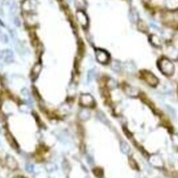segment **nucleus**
I'll return each instance as SVG.
<instances>
[{"label": "nucleus", "instance_id": "nucleus-25", "mask_svg": "<svg viewBox=\"0 0 178 178\" xmlns=\"http://www.w3.org/2000/svg\"><path fill=\"white\" fill-rule=\"evenodd\" d=\"M46 168L49 172H53V171H55L56 170V166L54 163H48L46 165Z\"/></svg>", "mask_w": 178, "mask_h": 178}, {"label": "nucleus", "instance_id": "nucleus-28", "mask_svg": "<svg viewBox=\"0 0 178 178\" xmlns=\"http://www.w3.org/2000/svg\"><path fill=\"white\" fill-rule=\"evenodd\" d=\"M22 94L25 97H29V92H28V90L26 88H23L22 90Z\"/></svg>", "mask_w": 178, "mask_h": 178}, {"label": "nucleus", "instance_id": "nucleus-15", "mask_svg": "<svg viewBox=\"0 0 178 178\" xmlns=\"http://www.w3.org/2000/svg\"><path fill=\"white\" fill-rule=\"evenodd\" d=\"M41 70V65L40 64H37L31 70V76L33 77V79H37Z\"/></svg>", "mask_w": 178, "mask_h": 178}, {"label": "nucleus", "instance_id": "nucleus-12", "mask_svg": "<svg viewBox=\"0 0 178 178\" xmlns=\"http://www.w3.org/2000/svg\"><path fill=\"white\" fill-rule=\"evenodd\" d=\"M166 7L170 10H176L178 8V0H166Z\"/></svg>", "mask_w": 178, "mask_h": 178}, {"label": "nucleus", "instance_id": "nucleus-9", "mask_svg": "<svg viewBox=\"0 0 178 178\" xmlns=\"http://www.w3.org/2000/svg\"><path fill=\"white\" fill-rule=\"evenodd\" d=\"M166 54L173 60H177L178 58V50L174 46H168L166 48Z\"/></svg>", "mask_w": 178, "mask_h": 178}, {"label": "nucleus", "instance_id": "nucleus-11", "mask_svg": "<svg viewBox=\"0 0 178 178\" xmlns=\"http://www.w3.org/2000/svg\"><path fill=\"white\" fill-rule=\"evenodd\" d=\"M91 116V113L87 109H83L81 110L79 114V117L82 120H87Z\"/></svg>", "mask_w": 178, "mask_h": 178}, {"label": "nucleus", "instance_id": "nucleus-32", "mask_svg": "<svg viewBox=\"0 0 178 178\" xmlns=\"http://www.w3.org/2000/svg\"><path fill=\"white\" fill-rule=\"evenodd\" d=\"M2 33H3V32H2V31H1V28H0V35H1Z\"/></svg>", "mask_w": 178, "mask_h": 178}, {"label": "nucleus", "instance_id": "nucleus-33", "mask_svg": "<svg viewBox=\"0 0 178 178\" xmlns=\"http://www.w3.org/2000/svg\"><path fill=\"white\" fill-rule=\"evenodd\" d=\"M18 178H22V177H18Z\"/></svg>", "mask_w": 178, "mask_h": 178}, {"label": "nucleus", "instance_id": "nucleus-14", "mask_svg": "<svg viewBox=\"0 0 178 178\" xmlns=\"http://www.w3.org/2000/svg\"><path fill=\"white\" fill-rule=\"evenodd\" d=\"M150 41L154 46H161L162 43L160 37L158 36H157V35H152L150 37Z\"/></svg>", "mask_w": 178, "mask_h": 178}, {"label": "nucleus", "instance_id": "nucleus-5", "mask_svg": "<svg viewBox=\"0 0 178 178\" xmlns=\"http://www.w3.org/2000/svg\"><path fill=\"white\" fill-rule=\"evenodd\" d=\"M76 18L78 22H79V24L83 26V27H87L88 25V18L87 16L86 15V13L82 11V10H79L78 12H76Z\"/></svg>", "mask_w": 178, "mask_h": 178}, {"label": "nucleus", "instance_id": "nucleus-7", "mask_svg": "<svg viewBox=\"0 0 178 178\" xmlns=\"http://www.w3.org/2000/svg\"><path fill=\"white\" fill-rule=\"evenodd\" d=\"M125 93H126L128 96L131 97H138V96L139 95V90L137 87L133 86H129V85L125 87Z\"/></svg>", "mask_w": 178, "mask_h": 178}, {"label": "nucleus", "instance_id": "nucleus-17", "mask_svg": "<svg viewBox=\"0 0 178 178\" xmlns=\"http://www.w3.org/2000/svg\"><path fill=\"white\" fill-rule=\"evenodd\" d=\"M97 118L101 122H102L103 124H105V125H109V124H110L108 119L105 116L104 113L102 112V111H98V112L97 113Z\"/></svg>", "mask_w": 178, "mask_h": 178}, {"label": "nucleus", "instance_id": "nucleus-2", "mask_svg": "<svg viewBox=\"0 0 178 178\" xmlns=\"http://www.w3.org/2000/svg\"><path fill=\"white\" fill-rule=\"evenodd\" d=\"M79 102L80 104L82 105L83 106H85V107H91L95 104V101H94L93 97L91 94H88V93L82 94L80 96Z\"/></svg>", "mask_w": 178, "mask_h": 178}, {"label": "nucleus", "instance_id": "nucleus-22", "mask_svg": "<svg viewBox=\"0 0 178 178\" xmlns=\"http://www.w3.org/2000/svg\"><path fill=\"white\" fill-rule=\"evenodd\" d=\"M7 141L9 142V143L12 145V147L13 148H18V146H17V143H16V141L14 140V139H13L12 137L9 136V135H7Z\"/></svg>", "mask_w": 178, "mask_h": 178}, {"label": "nucleus", "instance_id": "nucleus-31", "mask_svg": "<svg viewBox=\"0 0 178 178\" xmlns=\"http://www.w3.org/2000/svg\"><path fill=\"white\" fill-rule=\"evenodd\" d=\"M2 56H3V52H1V51H0V59L2 58Z\"/></svg>", "mask_w": 178, "mask_h": 178}, {"label": "nucleus", "instance_id": "nucleus-8", "mask_svg": "<svg viewBox=\"0 0 178 178\" xmlns=\"http://www.w3.org/2000/svg\"><path fill=\"white\" fill-rule=\"evenodd\" d=\"M3 57L6 63H12L14 60V55L11 49H6L3 51Z\"/></svg>", "mask_w": 178, "mask_h": 178}, {"label": "nucleus", "instance_id": "nucleus-4", "mask_svg": "<svg viewBox=\"0 0 178 178\" xmlns=\"http://www.w3.org/2000/svg\"><path fill=\"white\" fill-rule=\"evenodd\" d=\"M143 75L144 80L147 82L150 86L155 87L158 84V78L154 74H152L151 72H143Z\"/></svg>", "mask_w": 178, "mask_h": 178}, {"label": "nucleus", "instance_id": "nucleus-26", "mask_svg": "<svg viewBox=\"0 0 178 178\" xmlns=\"http://www.w3.org/2000/svg\"><path fill=\"white\" fill-rule=\"evenodd\" d=\"M172 140L173 144L176 146V147H178V135H173L172 137Z\"/></svg>", "mask_w": 178, "mask_h": 178}, {"label": "nucleus", "instance_id": "nucleus-1", "mask_svg": "<svg viewBox=\"0 0 178 178\" xmlns=\"http://www.w3.org/2000/svg\"><path fill=\"white\" fill-rule=\"evenodd\" d=\"M158 68L162 74L167 76L172 75L175 71L174 64L170 60L166 58H162V60H160V61L158 62Z\"/></svg>", "mask_w": 178, "mask_h": 178}, {"label": "nucleus", "instance_id": "nucleus-16", "mask_svg": "<svg viewBox=\"0 0 178 178\" xmlns=\"http://www.w3.org/2000/svg\"><path fill=\"white\" fill-rule=\"evenodd\" d=\"M120 150L124 154H128L130 151V148H129V144L125 141H121L120 143Z\"/></svg>", "mask_w": 178, "mask_h": 178}, {"label": "nucleus", "instance_id": "nucleus-20", "mask_svg": "<svg viewBox=\"0 0 178 178\" xmlns=\"http://www.w3.org/2000/svg\"><path fill=\"white\" fill-rule=\"evenodd\" d=\"M107 87L110 89H115V88H116L117 87V82L115 79H111L108 80V82H107Z\"/></svg>", "mask_w": 178, "mask_h": 178}, {"label": "nucleus", "instance_id": "nucleus-3", "mask_svg": "<svg viewBox=\"0 0 178 178\" xmlns=\"http://www.w3.org/2000/svg\"><path fill=\"white\" fill-rule=\"evenodd\" d=\"M95 55H96V59L97 60L102 64H105L106 63H108L109 60H110V55L109 54L104 50V49H97L96 50L95 52Z\"/></svg>", "mask_w": 178, "mask_h": 178}, {"label": "nucleus", "instance_id": "nucleus-13", "mask_svg": "<svg viewBox=\"0 0 178 178\" xmlns=\"http://www.w3.org/2000/svg\"><path fill=\"white\" fill-rule=\"evenodd\" d=\"M97 76V72L94 68H92V69H89L88 72H87V83H92L93 80L95 79Z\"/></svg>", "mask_w": 178, "mask_h": 178}, {"label": "nucleus", "instance_id": "nucleus-30", "mask_svg": "<svg viewBox=\"0 0 178 178\" xmlns=\"http://www.w3.org/2000/svg\"><path fill=\"white\" fill-rule=\"evenodd\" d=\"M26 170L28 171V172H32L33 171V166L32 165H30V164H28V165H26Z\"/></svg>", "mask_w": 178, "mask_h": 178}, {"label": "nucleus", "instance_id": "nucleus-21", "mask_svg": "<svg viewBox=\"0 0 178 178\" xmlns=\"http://www.w3.org/2000/svg\"><path fill=\"white\" fill-rule=\"evenodd\" d=\"M129 18L131 20V22H136L138 21V15L135 11H131L129 12Z\"/></svg>", "mask_w": 178, "mask_h": 178}, {"label": "nucleus", "instance_id": "nucleus-6", "mask_svg": "<svg viewBox=\"0 0 178 178\" xmlns=\"http://www.w3.org/2000/svg\"><path fill=\"white\" fill-rule=\"evenodd\" d=\"M149 162L150 163L154 166L157 167H162L163 166V160L161 158L158 154H154L149 158Z\"/></svg>", "mask_w": 178, "mask_h": 178}, {"label": "nucleus", "instance_id": "nucleus-24", "mask_svg": "<svg viewBox=\"0 0 178 178\" xmlns=\"http://www.w3.org/2000/svg\"><path fill=\"white\" fill-rule=\"evenodd\" d=\"M76 5L79 8H83L85 7V1L84 0H76Z\"/></svg>", "mask_w": 178, "mask_h": 178}, {"label": "nucleus", "instance_id": "nucleus-23", "mask_svg": "<svg viewBox=\"0 0 178 178\" xmlns=\"http://www.w3.org/2000/svg\"><path fill=\"white\" fill-rule=\"evenodd\" d=\"M0 40H1V41L3 42V43H7V42L9 41L8 36H7V34H5V33H2V34L0 35Z\"/></svg>", "mask_w": 178, "mask_h": 178}, {"label": "nucleus", "instance_id": "nucleus-10", "mask_svg": "<svg viewBox=\"0 0 178 178\" xmlns=\"http://www.w3.org/2000/svg\"><path fill=\"white\" fill-rule=\"evenodd\" d=\"M124 68L128 73H134L136 70L135 64L132 61H127L124 64Z\"/></svg>", "mask_w": 178, "mask_h": 178}, {"label": "nucleus", "instance_id": "nucleus-18", "mask_svg": "<svg viewBox=\"0 0 178 178\" xmlns=\"http://www.w3.org/2000/svg\"><path fill=\"white\" fill-rule=\"evenodd\" d=\"M121 64L117 60H114L111 63V68L115 71V72H120L121 70Z\"/></svg>", "mask_w": 178, "mask_h": 178}, {"label": "nucleus", "instance_id": "nucleus-27", "mask_svg": "<svg viewBox=\"0 0 178 178\" xmlns=\"http://www.w3.org/2000/svg\"><path fill=\"white\" fill-rule=\"evenodd\" d=\"M21 110L23 111V112H29V111H30V109H29V107L26 106V105H22V106H21Z\"/></svg>", "mask_w": 178, "mask_h": 178}, {"label": "nucleus", "instance_id": "nucleus-19", "mask_svg": "<svg viewBox=\"0 0 178 178\" xmlns=\"http://www.w3.org/2000/svg\"><path fill=\"white\" fill-rule=\"evenodd\" d=\"M7 165L9 166H11V167H12V168H15V167L17 166V162H16V161L14 160L13 158L10 157V156L7 157Z\"/></svg>", "mask_w": 178, "mask_h": 178}, {"label": "nucleus", "instance_id": "nucleus-29", "mask_svg": "<svg viewBox=\"0 0 178 178\" xmlns=\"http://www.w3.org/2000/svg\"><path fill=\"white\" fill-rule=\"evenodd\" d=\"M166 108L169 110V111H170V113L172 114V115H173V116H175L176 115V112H175V111H174V109L173 108H172L171 106H166Z\"/></svg>", "mask_w": 178, "mask_h": 178}]
</instances>
